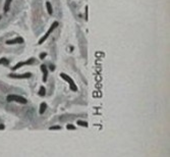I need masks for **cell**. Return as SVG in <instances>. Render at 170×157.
Listing matches in <instances>:
<instances>
[{
	"mask_svg": "<svg viewBox=\"0 0 170 157\" xmlns=\"http://www.w3.org/2000/svg\"><path fill=\"white\" fill-rule=\"evenodd\" d=\"M7 45H12V44H23L24 43V39L22 37H18L15 39H12V40H8L5 42Z\"/></svg>",
	"mask_w": 170,
	"mask_h": 157,
	"instance_id": "5",
	"label": "cell"
},
{
	"mask_svg": "<svg viewBox=\"0 0 170 157\" xmlns=\"http://www.w3.org/2000/svg\"><path fill=\"white\" fill-rule=\"evenodd\" d=\"M50 130H51V131H53V130H61V127H59V125H55V127H51V128H50Z\"/></svg>",
	"mask_w": 170,
	"mask_h": 157,
	"instance_id": "16",
	"label": "cell"
},
{
	"mask_svg": "<svg viewBox=\"0 0 170 157\" xmlns=\"http://www.w3.org/2000/svg\"><path fill=\"white\" fill-rule=\"evenodd\" d=\"M77 125H80V127H84V128H88V122L87 121H83V120H77L76 121Z\"/></svg>",
	"mask_w": 170,
	"mask_h": 157,
	"instance_id": "11",
	"label": "cell"
},
{
	"mask_svg": "<svg viewBox=\"0 0 170 157\" xmlns=\"http://www.w3.org/2000/svg\"><path fill=\"white\" fill-rule=\"evenodd\" d=\"M3 129H4V125L1 124V125H0V130H3Z\"/></svg>",
	"mask_w": 170,
	"mask_h": 157,
	"instance_id": "19",
	"label": "cell"
},
{
	"mask_svg": "<svg viewBox=\"0 0 170 157\" xmlns=\"http://www.w3.org/2000/svg\"><path fill=\"white\" fill-rule=\"evenodd\" d=\"M60 76L63 78L64 81H66L68 84H69V86H70V90H72V91H77V87H76V85L73 83V81H72V78L70 77V76H68L67 74H65V73H60Z\"/></svg>",
	"mask_w": 170,
	"mask_h": 157,
	"instance_id": "3",
	"label": "cell"
},
{
	"mask_svg": "<svg viewBox=\"0 0 170 157\" xmlns=\"http://www.w3.org/2000/svg\"><path fill=\"white\" fill-rule=\"evenodd\" d=\"M41 70L43 71V82L46 83L47 76H48V69H47V66H46L45 64H42V65H41Z\"/></svg>",
	"mask_w": 170,
	"mask_h": 157,
	"instance_id": "7",
	"label": "cell"
},
{
	"mask_svg": "<svg viewBox=\"0 0 170 157\" xmlns=\"http://www.w3.org/2000/svg\"><path fill=\"white\" fill-rule=\"evenodd\" d=\"M57 27H58V22H54V23L51 25V27L49 28L48 32H47V33H46V34H45V35H44V36H43V37L40 39V41H39V44H40V45H41V44H43V43L46 41V39H47V38L50 36V34H51L53 31H54V29H56Z\"/></svg>",
	"mask_w": 170,
	"mask_h": 157,
	"instance_id": "2",
	"label": "cell"
},
{
	"mask_svg": "<svg viewBox=\"0 0 170 157\" xmlns=\"http://www.w3.org/2000/svg\"><path fill=\"white\" fill-rule=\"evenodd\" d=\"M46 108H47V104H46L45 102L41 103V105H40V110H39V113H40V114H43V113L46 111Z\"/></svg>",
	"mask_w": 170,
	"mask_h": 157,
	"instance_id": "9",
	"label": "cell"
},
{
	"mask_svg": "<svg viewBox=\"0 0 170 157\" xmlns=\"http://www.w3.org/2000/svg\"><path fill=\"white\" fill-rule=\"evenodd\" d=\"M34 61H35V59H34V58H31V59H29V60H27V61L19 62L15 66H13V67H12V69H13V70H16V69H19L20 67H22V66H24V65H30V64L34 63Z\"/></svg>",
	"mask_w": 170,
	"mask_h": 157,
	"instance_id": "4",
	"label": "cell"
},
{
	"mask_svg": "<svg viewBox=\"0 0 170 157\" xmlns=\"http://www.w3.org/2000/svg\"><path fill=\"white\" fill-rule=\"evenodd\" d=\"M8 60L5 58V57H2V58H0V65H8Z\"/></svg>",
	"mask_w": 170,
	"mask_h": 157,
	"instance_id": "12",
	"label": "cell"
},
{
	"mask_svg": "<svg viewBox=\"0 0 170 157\" xmlns=\"http://www.w3.org/2000/svg\"><path fill=\"white\" fill-rule=\"evenodd\" d=\"M66 129H67V130H72V131H73V130H75V128H74L72 124H69V123L66 125Z\"/></svg>",
	"mask_w": 170,
	"mask_h": 157,
	"instance_id": "14",
	"label": "cell"
},
{
	"mask_svg": "<svg viewBox=\"0 0 170 157\" xmlns=\"http://www.w3.org/2000/svg\"><path fill=\"white\" fill-rule=\"evenodd\" d=\"M6 100H7L8 102L15 101V102H19V103H22V104H26V103L28 102L27 99L24 98L23 96H20V95H13V94L8 95V96L6 97Z\"/></svg>",
	"mask_w": 170,
	"mask_h": 157,
	"instance_id": "1",
	"label": "cell"
},
{
	"mask_svg": "<svg viewBox=\"0 0 170 157\" xmlns=\"http://www.w3.org/2000/svg\"><path fill=\"white\" fill-rule=\"evenodd\" d=\"M86 20L88 21V7H86Z\"/></svg>",
	"mask_w": 170,
	"mask_h": 157,
	"instance_id": "17",
	"label": "cell"
},
{
	"mask_svg": "<svg viewBox=\"0 0 170 157\" xmlns=\"http://www.w3.org/2000/svg\"><path fill=\"white\" fill-rule=\"evenodd\" d=\"M10 77H13V78H29L31 77V72H26L24 74H9Z\"/></svg>",
	"mask_w": 170,
	"mask_h": 157,
	"instance_id": "6",
	"label": "cell"
},
{
	"mask_svg": "<svg viewBox=\"0 0 170 157\" xmlns=\"http://www.w3.org/2000/svg\"><path fill=\"white\" fill-rule=\"evenodd\" d=\"M46 56H47V53H46V52H42V53L40 54V58H41V59H44Z\"/></svg>",
	"mask_w": 170,
	"mask_h": 157,
	"instance_id": "15",
	"label": "cell"
},
{
	"mask_svg": "<svg viewBox=\"0 0 170 157\" xmlns=\"http://www.w3.org/2000/svg\"><path fill=\"white\" fill-rule=\"evenodd\" d=\"M0 20H1V15H0Z\"/></svg>",
	"mask_w": 170,
	"mask_h": 157,
	"instance_id": "20",
	"label": "cell"
},
{
	"mask_svg": "<svg viewBox=\"0 0 170 157\" xmlns=\"http://www.w3.org/2000/svg\"><path fill=\"white\" fill-rule=\"evenodd\" d=\"M11 2H12V0H5V3H4V8H3L4 12H7V11L9 10V7H10V4H11Z\"/></svg>",
	"mask_w": 170,
	"mask_h": 157,
	"instance_id": "8",
	"label": "cell"
},
{
	"mask_svg": "<svg viewBox=\"0 0 170 157\" xmlns=\"http://www.w3.org/2000/svg\"><path fill=\"white\" fill-rule=\"evenodd\" d=\"M45 94H46V89L44 87H41L40 91H39V95L40 96H45Z\"/></svg>",
	"mask_w": 170,
	"mask_h": 157,
	"instance_id": "13",
	"label": "cell"
},
{
	"mask_svg": "<svg viewBox=\"0 0 170 157\" xmlns=\"http://www.w3.org/2000/svg\"><path fill=\"white\" fill-rule=\"evenodd\" d=\"M50 69H51V70H54V69H55V66H54V65H50Z\"/></svg>",
	"mask_w": 170,
	"mask_h": 157,
	"instance_id": "18",
	"label": "cell"
},
{
	"mask_svg": "<svg viewBox=\"0 0 170 157\" xmlns=\"http://www.w3.org/2000/svg\"><path fill=\"white\" fill-rule=\"evenodd\" d=\"M46 7H47L48 13H49V14H52V13H53V7H52V5H51L50 2H46Z\"/></svg>",
	"mask_w": 170,
	"mask_h": 157,
	"instance_id": "10",
	"label": "cell"
}]
</instances>
